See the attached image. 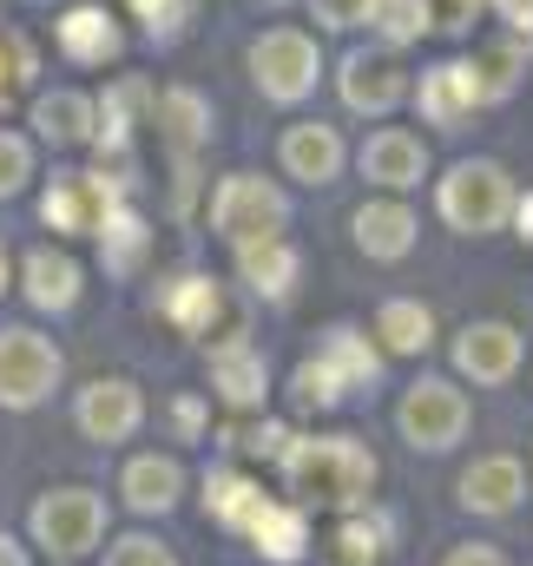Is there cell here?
Instances as JSON below:
<instances>
[{"label":"cell","mask_w":533,"mask_h":566,"mask_svg":"<svg viewBox=\"0 0 533 566\" xmlns=\"http://www.w3.org/2000/svg\"><path fill=\"white\" fill-rule=\"evenodd\" d=\"M283 474L303 507H356L376 488V461L349 434H310V441L283 448Z\"/></svg>","instance_id":"cell-1"},{"label":"cell","mask_w":533,"mask_h":566,"mask_svg":"<svg viewBox=\"0 0 533 566\" xmlns=\"http://www.w3.org/2000/svg\"><path fill=\"white\" fill-rule=\"evenodd\" d=\"M106 534V501L86 494V488H60L33 507V541L53 554V560H86Z\"/></svg>","instance_id":"cell-2"},{"label":"cell","mask_w":533,"mask_h":566,"mask_svg":"<svg viewBox=\"0 0 533 566\" xmlns=\"http://www.w3.org/2000/svg\"><path fill=\"white\" fill-rule=\"evenodd\" d=\"M441 211L454 231H494L508 211H514V185L501 165L474 158V165H454V178L441 185Z\"/></svg>","instance_id":"cell-3"},{"label":"cell","mask_w":533,"mask_h":566,"mask_svg":"<svg viewBox=\"0 0 533 566\" xmlns=\"http://www.w3.org/2000/svg\"><path fill=\"white\" fill-rule=\"evenodd\" d=\"M53 382H60V349L33 329H0V402L33 409L53 396Z\"/></svg>","instance_id":"cell-4"},{"label":"cell","mask_w":533,"mask_h":566,"mask_svg":"<svg viewBox=\"0 0 533 566\" xmlns=\"http://www.w3.org/2000/svg\"><path fill=\"white\" fill-rule=\"evenodd\" d=\"M283 218H290V205H283V191H270L264 178H224L218 198H211V224H218V238H231V244L276 238Z\"/></svg>","instance_id":"cell-5"},{"label":"cell","mask_w":533,"mask_h":566,"mask_svg":"<svg viewBox=\"0 0 533 566\" xmlns=\"http://www.w3.org/2000/svg\"><path fill=\"white\" fill-rule=\"evenodd\" d=\"M401 434L415 441V448H428V454H441V448H454L461 441V428H468V396L461 389H448V382H415L408 396H401Z\"/></svg>","instance_id":"cell-6"},{"label":"cell","mask_w":533,"mask_h":566,"mask_svg":"<svg viewBox=\"0 0 533 566\" xmlns=\"http://www.w3.org/2000/svg\"><path fill=\"white\" fill-rule=\"evenodd\" d=\"M251 73H258V86L270 99H303L316 86V46L303 33H290V27H276L251 46Z\"/></svg>","instance_id":"cell-7"},{"label":"cell","mask_w":533,"mask_h":566,"mask_svg":"<svg viewBox=\"0 0 533 566\" xmlns=\"http://www.w3.org/2000/svg\"><path fill=\"white\" fill-rule=\"evenodd\" d=\"M113 198H119V191L106 185V171H66V178L46 185L40 211H46L53 231H100V224L113 218Z\"/></svg>","instance_id":"cell-8"},{"label":"cell","mask_w":533,"mask_h":566,"mask_svg":"<svg viewBox=\"0 0 533 566\" xmlns=\"http://www.w3.org/2000/svg\"><path fill=\"white\" fill-rule=\"evenodd\" d=\"M454 363L474 376V382H508L521 369V336L508 323H468L461 343H454Z\"/></svg>","instance_id":"cell-9"},{"label":"cell","mask_w":533,"mask_h":566,"mask_svg":"<svg viewBox=\"0 0 533 566\" xmlns=\"http://www.w3.org/2000/svg\"><path fill=\"white\" fill-rule=\"evenodd\" d=\"M401 93H408V80H401L396 53H356V60L343 66V99H349L356 113H396Z\"/></svg>","instance_id":"cell-10"},{"label":"cell","mask_w":533,"mask_h":566,"mask_svg":"<svg viewBox=\"0 0 533 566\" xmlns=\"http://www.w3.org/2000/svg\"><path fill=\"white\" fill-rule=\"evenodd\" d=\"M138 389L133 382H93L86 396H80V428L93 434V441H126L138 428Z\"/></svg>","instance_id":"cell-11"},{"label":"cell","mask_w":533,"mask_h":566,"mask_svg":"<svg viewBox=\"0 0 533 566\" xmlns=\"http://www.w3.org/2000/svg\"><path fill=\"white\" fill-rule=\"evenodd\" d=\"M474 106H481V93H474V73H468V60H454V66H435V73L421 80V113H428L435 126H461Z\"/></svg>","instance_id":"cell-12"},{"label":"cell","mask_w":533,"mask_h":566,"mask_svg":"<svg viewBox=\"0 0 533 566\" xmlns=\"http://www.w3.org/2000/svg\"><path fill=\"white\" fill-rule=\"evenodd\" d=\"M461 501H468L474 514H508V507L521 501V461H508V454L474 461V468L461 474Z\"/></svg>","instance_id":"cell-13"},{"label":"cell","mask_w":533,"mask_h":566,"mask_svg":"<svg viewBox=\"0 0 533 566\" xmlns=\"http://www.w3.org/2000/svg\"><path fill=\"white\" fill-rule=\"evenodd\" d=\"M283 165L296 178H310V185H330L343 171V139L330 126H290L283 133Z\"/></svg>","instance_id":"cell-14"},{"label":"cell","mask_w":533,"mask_h":566,"mask_svg":"<svg viewBox=\"0 0 533 566\" xmlns=\"http://www.w3.org/2000/svg\"><path fill=\"white\" fill-rule=\"evenodd\" d=\"M363 171L376 178V185H421V171H428V151L421 139H408V133H376V139L363 145Z\"/></svg>","instance_id":"cell-15"},{"label":"cell","mask_w":533,"mask_h":566,"mask_svg":"<svg viewBox=\"0 0 533 566\" xmlns=\"http://www.w3.org/2000/svg\"><path fill=\"white\" fill-rule=\"evenodd\" d=\"M211 382H218V396L224 402H238V409H251V402H264V356L258 349H244V343H224L218 349V363H211Z\"/></svg>","instance_id":"cell-16"},{"label":"cell","mask_w":533,"mask_h":566,"mask_svg":"<svg viewBox=\"0 0 533 566\" xmlns=\"http://www.w3.org/2000/svg\"><path fill=\"white\" fill-rule=\"evenodd\" d=\"M178 488H185V474H178V461H165V454H138L133 468H126V501H133L138 514L178 507Z\"/></svg>","instance_id":"cell-17"},{"label":"cell","mask_w":533,"mask_h":566,"mask_svg":"<svg viewBox=\"0 0 533 566\" xmlns=\"http://www.w3.org/2000/svg\"><path fill=\"white\" fill-rule=\"evenodd\" d=\"M356 244H363L369 258H408L415 218H408L401 205H363V211H356Z\"/></svg>","instance_id":"cell-18"},{"label":"cell","mask_w":533,"mask_h":566,"mask_svg":"<svg viewBox=\"0 0 533 566\" xmlns=\"http://www.w3.org/2000/svg\"><path fill=\"white\" fill-rule=\"evenodd\" d=\"M60 46H66L73 60L100 66V60H113V53H119V27H113L100 7H73V13L60 20Z\"/></svg>","instance_id":"cell-19"},{"label":"cell","mask_w":533,"mask_h":566,"mask_svg":"<svg viewBox=\"0 0 533 566\" xmlns=\"http://www.w3.org/2000/svg\"><path fill=\"white\" fill-rule=\"evenodd\" d=\"M238 271L251 290H264V296H283L290 277H296V251L283 244V238H258V244H238Z\"/></svg>","instance_id":"cell-20"},{"label":"cell","mask_w":533,"mask_h":566,"mask_svg":"<svg viewBox=\"0 0 533 566\" xmlns=\"http://www.w3.org/2000/svg\"><path fill=\"white\" fill-rule=\"evenodd\" d=\"M165 316L185 329V336H205L218 316H224V303H218V283L211 277H178L165 290Z\"/></svg>","instance_id":"cell-21"},{"label":"cell","mask_w":533,"mask_h":566,"mask_svg":"<svg viewBox=\"0 0 533 566\" xmlns=\"http://www.w3.org/2000/svg\"><path fill=\"white\" fill-rule=\"evenodd\" d=\"M27 296H33L40 310H66V303L80 296V264L60 258V251H33V258H27Z\"/></svg>","instance_id":"cell-22"},{"label":"cell","mask_w":533,"mask_h":566,"mask_svg":"<svg viewBox=\"0 0 533 566\" xmlns=\"http://www.w3.org/2000/svg\"><path fill=\"white\" fill-rule=\"evenodd\" d=\"M33 126H40V139H53V145H80L93 133V99H80V93H46V99L33 106Z\"/></svg>","instance_id":"cell-23"},{"label":"cell","mask_w":533,"mask_h":566,"mask_svg":"<svg viewBox=\"0 0 533 566\" xmlns=\"http://www.w3.org/2000/svg\"><path fill=\"white\" fill-rule=\"evenodd\" d=\"M251 541H258V554H270V560H296L303 547H310V534H303V514L296 507H258V521L244 527Z\"/></svg>","instance_id":"cell-24"},{"label":"cell","mask_w":533,"mask_h":566,"mask_svg":"<svg viewBox=\"0 0 533 566\" xmlns=\"http://www.w3.org/2000/svg\"><path fill=\"white\" fill-rule=\"evenodd\" d=\"M158 126L171 133L178 158L191 165V145L211 133V113H205V99H198V93H165V99H158Z\"/></svg>","instance_id":"cell-25"},{"label":"cell","mask_w":533,"mask_h":566,"mask_svg":"<svg viewBox=\"0 0 533 566\" xmlns=\"http://www.w3.org/2000/svg\"><path fill=\"white\" fill-rule=\"evenodd\" d=\"M205 507H211L224 527H251V521H258V507H264V494H258L244 474H211V494H205Z\"/></svg>","instance_id":"cell-26"},{"label":"cell","mask_w":533,"mask_h":566,"mask_svg":"<svg viewBox=\"0 0 533 566\" xmlns=\"http://www.w3.org/2000/svg\"><path fill=\"white\" fill-rule=\"evenodd\" d=\"M376 336L401 349V356H415V349H428V336H435V316L421 310V303H389L383 310V323H376Z\"/></svg>","instance_id":"cell-27"},{"label":"cell","mask_w":533,"mask_h":566,"mask_svg":"<svg viewBox=\"0 0 533 566\" xmlns=\"http://www.w3.org/2000/svg\"><path fill=\"white\" fill-rule=\"evenodd\" d=\"M323 356L336 363V376H343L349 389H363V382H376V356H369V343H363L356 329H330V343H323Z\"/></svg>","instance_id":"cell-28"},{"label":"cell","mask_w":533,"mask_h":566,"mask_svg":"<svg viewBox=\"0 0 533 566\" xmlns=\"http://www.w3.org/2000/svg\"><path fill=\"white\" fill-rule=\"evenodd\" d=\"M369 20L383 27V40H389V46L421 40V33H428V0H369Z\"/></svg>","instance_id":"cell-29"},{"label":"cell","mask_w":533,"mask_h":566,"mask_svg":"<svg viewBox=\"0 0 533 566\" xmlns=\"http://www.w3.org/2000/svg\"><path fill=\"white\" fill-rule=\"evenodd\" d=\"M474 93L481 99H501V93H514V73H521V46H488V53H474Z\"/></svg>","instance_id":"cell-30"},{"label":"cell","mask_w":533,"mask_h":566,"mask_svg":"<svg viewBox=\"0 0 533 566\" xmlns=\"http://www.w3.org/2000/svg\"><path fill=\"white\" fill-rule=\"evenodd\" d=\"M343 389H349V382L336 376V363H330V356H316V363H303V369H296V402H303V409H336V402H343Z\"/></svg>","instance_id":"cell-31"},{"label":"cell","mask_w":533,"mask_h":566,"mask_svg":"<svg viewBox=\"0 0 533 566\" xmlns=\"http://www.w3.org/2000/svg\"><path fill=\"white\" fill-rule=\"evenodd\" d=\"M323 566H376V527L369 521H349L323 541Z\"/></svg>","instance_id":"cell-32"},{"label":"cell","mask_w":533,"mask_h":566,"mask_svg":"<svg viewBox=\"0 0 533 566\" xmlns=\"http://www.w3.org/2000/svg\"><path fill=\"white\" fill-rule=\"evenodd\" d=\"M27 73H33V53H27V40L13 33V27H0V106L27 86Z\"/></svg>","instance_id":"cell-33"},{"label":"cell","mask_w":533,"mask_h":566,"mask_svg":"<svg viewBox=\"0 0 533 566\" xmlns=\"http://www.w3.org/2000/svg\"><path fill=\"white\" fill-rule=\"evenodd\" d=\"M100 238L113 244V271H126V264L138 258V244H145V231H138V218H133V211H113V218L100 224Z\"/></svg>","instance_id":"cell-34"},{"label":"cell","mask_w":533,"mask_h":566,"mask_svg":"<svg viewBox=\"0 0 533 566\" xmlns=\"http://www.w3.org/2000/svg\"><path fill=\"white\" fill-rule=\"evenodd\" d=\"M106 566H178L158 541H145V534H133V541H119L113 554H106Z\"/></svg>","instance_id":"cell-35"},{"label":"cell","mask_w":533,"mask_h":566,"mask_svg":"<svg viewBox=\"0 0 533 566\" xmlns=\"http://www.w3.org/2000/svg\"><path fill=\"white\" fill-rule=\"evenodd\" d=\"M20 185H27V145L13 133H0V198H13Z\"/></svg>","instance_id":"cell-36"},{"label":"cell","mask_w":533,"mask_h":566,"mask_svg":"<svg viewBox=\"0 0 533 566\" xmlns=\"http://www.w3.org/2000/svg\"><path fill=\"white\" fill-rule=\"evenodd\" d=\"M310 7H316L323 27H356V20H369V0H310Z\"/></svg>","instance_id":"cell-37"},{"label":"cell","mask_w":533,"mask_h":566,"mask_svg":"<svg viewBox=\"0 0 533 566\" xmlns=\"http://www.w3.org/2000/svg\"><path fill=\"white\" fill-rule=\"evenodd\" d=\"M133 7L145 13L151 33H178V20H185V0H133Z\"/></svg>","instance_id":"cell-38"},{"label":"cell","mask_w":533,"mask_h":566,"mask_svg":"<svg viewBox=\"0 0 533 566\" xmlns=\"http://www.w3.org/2000/svg\"><path fill=\"white\" fill-rule=\"evenodd\" d=\"M283 441H290V434H283L276 422H264V428H244L238 448H251V454H283Z\"/></svg>","instance_id":"cell-39"},{"label":"cell","mask_w":533,"mask_h":566,"mask_svg":"<svg viewBox=\"0 0 533 566\" xmlns=\"http://www.w3.org/2000/svg\"><path fill=\"white\" fill-rule=\"evenodd\" d=\"M448 566H508V560H501V547H481V541H474V547H454Z\"/></svg>","instance_id":"cell-40"},{"label":"cell","mask_w":533,"mask_h":566,"mask_svg":"<svg viewBox=\"0 0 533 566\" xmlns=\"http://www.w3.org/2000/svg\"><path fill=\"white\" fill-rule=\"evenodd\" d=\"M501 13H508L521 33H533V0H501Z\"/></svg>","instance_id":"cell-41"},{"label":"cell","mask_w":533,"mask_h":566,"mask_svg":"<svg viewBox=\"0 0 533 566\" xmlns=\"http://www.w3.org/2000/svg\"><path fill=\"white\" fill-rule=\"evenodd\" d=\"M0 566H27V560H20V547H13L7 534H0Z\"/></svg>","instance_id":"cell-42"},{"label":"cell","mask_w":533,"mask_h":566,"mask_svg":"<svg viewBox=\"0 0 533 566\" xmlns=\"http://www.w3.org/2000/svg\"><path fill=\"white\" fill-rule=\"evenodd\" d=\"M521 224H527V238H533V198H527V205H521Z\"/></svg>","instance_id":"cell-43"},{"label":"cell","mask_w":533,"mask_h":566,"mask_svg":"<svg viewBox=\"0 0 533 566\" xmlns=\"http://www.w3.org/2000/svg\"><path fill=\"white\" fill-rule=\"evenodd\" d=\"M0 290H7V251H0Z\"/></svg>","instance_id":"cell-44"},{"label":"cell","mask_w":533,"mask_h":566,"mask_svg":"<svg viewBox=\"0 0 533 566\" xmlns=\"http://www.w3.org/2000/svg\"><path fill=\"white\" fill-rule=\"evenodd\" d=\"M461 7H474V0H461Z\"/></svg>","instance_id":"cell-45"}]
</instances>
